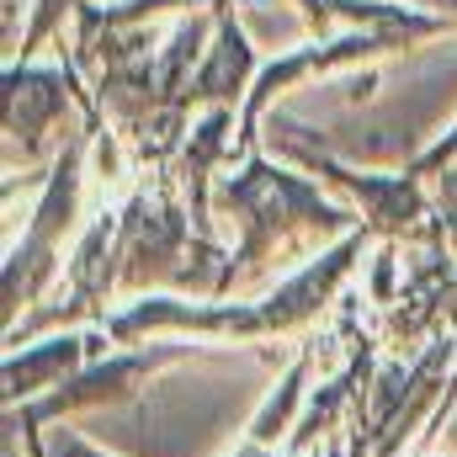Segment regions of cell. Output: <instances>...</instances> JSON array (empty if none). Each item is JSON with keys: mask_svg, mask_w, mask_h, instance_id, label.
I'll use <instances>...</instances> for the list:
<instances>
[{"mask_svg": "<svg viewBox=\"0 0 457 457\" xmlns=\"http://www.w3.org/2000/svg\"><path fill=\"white\" fill-rule=\"evenodd\" d=\"M59 457H102V453H91L86 442H75V436H64V442H59Z\"/></svg>", "mask_w": 457, "mask_h": 457, "instance_id": "2", "label": "cell"}, {"mask_svg": "<svg viewBox=\"0 0 457 457\" xmlns=\"http://www.w3.org/2000/svg\"><path fill=\"white\" fill-rule=\"evenodd\" d=\"M75 356H80V341H59V345H48V351L21 356V361L11 356V361H5V394H11V399H16V394H21V399H27V394H37V383H43V378H54L59 367H70Z\"/></svg>", "mask_w": 457, "mask_h": 457, "instance_id": "1", "label": "cell"}]
</instances>
